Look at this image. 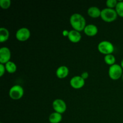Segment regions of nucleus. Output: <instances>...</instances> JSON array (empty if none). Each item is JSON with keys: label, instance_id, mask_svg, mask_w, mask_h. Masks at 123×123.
I'll return each mask as SVG.
<instances>
[{"label": "nucleus", "instance_id": "9b49d317", "mask_svg": "<svg viewBox=\"0 0 123 123\" xmlns=\"http://www.w3.org/2000/svg\"><path fill=\"white\" fill-rule=\"evenodd\" d=\"M68 38L70 42H71L72 43H79L82 39V35L80 34V32L74 30H72L71 31H69Z\"/></svg>", "mask_w": 123, "mask_h": 123}, {"label": "nucleus", "instance_id": "0eeeda50", "mask_svg": "<svg viewBox=\"0 0 123 123\" xmlns=\"http://www.w3.org/2000/svg\"><path fill=\"white\" fill-rule=\"evenodd\" d=\"M52 108L54 111L62 114L67 110V105L64 100L61 98H56L52 102Z\"/></svg>", "mask_w": 123, "mask_h": 123}, {"label": "nucleus", "instance_id": "a211bd4d", "mask_svg": "<svg viewBox=\"0 0 123 123\" xmlns=\"http://www.w3.org/2000/svg\"><path fill=\"white\" fill-rule=\"evenodd\" d=\"M115 10L117 13L118 16L123 18V1H120L118 2Z\"/></svg>", "mask_w": 123, "mask_h": 123}, {"label": "nucleus", "instance_id": "4468645a", "mask_svg": "<svg viewBox=\"0 0 123 123\" xmlns=\"http://www.w3.org/2000/svg\"><path fill=\"white\" fill-rule=\"evenodd\" d=\"M62 120V114L54 112L51 113L49 117V121L50 123H60Z\"/></svg>", "mask_w": 123, "mask_h": 123}, {"label": "nucleus", "instance_id": "7ed1b4c3", "mask_svg": "<svg viewBox=\"0 0 123 123\" xmlns=\"http://www.w3.org/2000/svg\"><path fill=\"white\" fill-rule=\"evenodd\" d=\"M97 49L98 52L105 56L109 54H112L115 50L114 44L108 40H103L100 42L97 46Z\"/></svg>", "mask_w": 123, "mask_h": 123}, {"label": "nucleus", "instance_id": "4be33fe9", "mask_svg": "<svg viewBox=\"0 0 123 123\" xmlns=\"http://www.w3.org/2000/svg\"><path fill=\"white\" fill-rule=\"evenodd\" d=\"M80 76L83 78L84 79H86L88 78L89 77V73L87 72H84L83 73H82V74H80Z\"/></svg>", "mask_w": 123, "mask_h": 123}, {"label": "nucleus", "instance_id": "6ab92c4d", "mask_svg": "<svg viewBox=\"0 0 123 123\" xmlns=\"http://www.w3.org/2000/svg\"><path fill=\"white\" fill-rule=\"evenodd\" d=\"M12 4L10 0H0V7L4 10H7L10 8Z\"/></svg>", "mask_w": 123, "mask_h": 123}, {"label": "nucleus", "instance_id": "39448f33", "mask_svg": "<svg viewBox=\"0 0 123 123\" xmlns=\"http://www.w3.org/2000/svg\"><path fill=\"white\" fill-rule=\"evenodd\" d=\"M24 90L19 85H14L10 88L8 92L9 97L14 100H18L24 96Z\"/></svg>", "mask_w": 123, "mask_h": 123}, {"label": "nucleus", "instance_id": "412c9836", "mask_svg": "<svg viewBox=\"0 0 123 123\" xmlns=\"http://www.w3.org/2000/svg\"><path fill=\"white\" fill-rule=\"evenodd\" d=\"M6 72V67L4 64H0V76L2 77Z\"/></svg>", "mask_w": 123, "mask_h": 123}, {"label": "nucleus", "instance_id": "b1692460", "mask_svg": "<svg viewBox=\"0 0 123 123\" xmlns=\"http://www.w3.org/2000/svg\"><path fill=\"white\" fill-rule=\"evenodd\" d=\"M120 66H121V67H122L123 69V58L122 59V60H121V63H120Z\"/></svg>", "mask_w": 123, "mask_h": 123}, {"label": "nucleus", "instance_id": "f3484780", "mask_svg": "<svg viewBox=\"0 0 123 123\" xmlns=\"http://www.w3.org/2000/svg\"><path fill=\"white\" fill-rule=\"evenodd\" d=\"M104 61L106 64L111 66L112 65L116 64V58L113 54L105 55L104 57Z\"/></svg>", "mask_w": 123, "mask_h": 123}, {"label": "nucleus", "instance_id": "423d86ee", "mask_svg": "<svg viewBox=\"0 0 123 123\" xmlns=\"http://www.w3.org/2000/svg\"><path fill=\"white\" fill-rule=\"evenodd\" d=\"M31 37V31L28 28L22 27L16 32V38L19 42H26Z\"/></svg>", "mask_w": 123, "mask_h": 123}, {"label": "nucleus", "instance_id": "393cba45", "mask_svg": "<svg viewBox=\"0 0 123 123\" xmlns=\"http://www.w3.org/2000/svg\"><path fill=\"white\" fill-rule=\"evenodd\" d=\"M122 80H123V76H122Z\"/></svg>", "mask_w": 123, "mask_h": 123}, {"label": "nucleus", "instance_id": "dca6fc26", "mask_svg": "<svg viewBox=\"0 0 123 123\" xmlns=\"http://www.w3.org/2000/svg\"><path fill=\"white\" fill-rule=\"evenodd\" d=\"M5 65L6 69V72L10 73V74H13L17 70V66L14 62L12 61H10Z\"/></svg>", "mask_w": 123, "mask_h": 123}, {"label": "nucleus", "instance_id": "f03ea898", "mask_svg": "<svg viewBox=\"0 0 123 123\" xmlns=\"http://www.w3.org/2000/svg\"><path fill=\"white\" fill-rule=\"evenodd\" d=\"M117 17L118 14L115 9L106 7L102 10L100 18L105 22H112L117 19Z\"/></svg>", "mask_w": 123, "mask_h": 123}, {"label": "nucleus", "instance_id": "1a4fd4ad", "mask_svg": "<svg viewBox=\"0 0 123 123\" xmlns=\"http://www.w3.org/2000/svg\"><path fill=\"white\" fill-rule=\"evenodd\" d=\"M85 84V80L80 76H74L71 78L70 85L75 90H79L84 87Z\"/></svg>", "mask_w": 123, "mask_h": 123}, {"label": "nucleus", "instance_id": "a878e982", "mask_svg": "<svg viewBox=\"0 0 123 123\" xmlns=\"http://www.w3.org/2000/svg\"></svg>", "mask_w": 123, "mask_h": 123}, {"label": "nucleus", "instance_id": "5701e85b", "mask_svg": "<svg viewBox=\"0 0 123 123\" xmlns=\"http://www.w3.org/2000/svg\"><path fill=\"white\" fill-rule=\"evenodd\" d=\"M62 36H64V37H68V34H69V31H67V30H64L62 31Z\"/></svg>", "mask_w": 123, "mask_h": 123}, {"label": "nucleus", "instance_id": "aec40b11", "mask_svg": "<svg viewBox=\"0 0 123 123\" xmlns=\"http://www.w3.org/2000/svg\"><path fill=\"white\" fill-rule=\"evenodd\" d=\"M118 1L117 0H108L106 2V5L107 8H112V9H115L117 5Z\"/></svg>", "mask_w": 123, "mask_h": 123}, {"label": "nucleus", "instance_id": "f8f14e48", "mask_svg": "<svg viewBox=\"0 0 123 123\" xmlns=\"http://www.w3.org/2000/svg\"><path fill=\"white\" fill-rule=\"evenodd\" d=\"M69 74V69L66 66H61L56 69V76L59 79H65Z\"/></svg>", "mask_w": 123, "mask_h": 123}, {"label": "nucleus", "instance_id": "6e6552de", "mask_svg": "<svg viewBox=\"0 0 123 123\" xmlns=\"http://www.w3.org/2000/svg\"><path fill=\"white\" fill-rule=\"evenodd\" d=\"M12 53L8 48L4 46L0 49V64H6L10 61Z\"/></svg>", "mask_w": 123, "mask_h": 123}, {"label": "nucleus", "instance_id": "20e7f679", "mask_svg": "<svg viewBox=\"0 0 123 123\" xmlns=\"http://www.w3.org/2000/svg\"><path fill=\"white\" fill-rule=\"evenodd\" d=\"M123 69L120 64H115L110 66L108 70V75L112 80H117L122 78Z\"/></svg>", "mask_w": 123, "mask_h": 123}, {"label": "nucleus", "instance_id": "2eb2a0df", "mask_svg": "<svg viewBox=\"0 0 123 123\" xmlns=\"http://www.w3.org/2000/svg\"><path fill=\"white\" fill-rule=\"evenodd\" d=\"M10 37V32L6 28L1 27L0 28V42L4 43L7 42Z\"/></svg>", "mask_w": 123, "mask_h": 123}, {"label": "nucleus", "instance_id": "9d476101", "mask_svg": "<svg viewBox=\"0 0 123 123\" xmlns=\"http://www.w3.org/2000/svg\"><path fill=\"white\" fill-rule=\"evenodd\" d=\"M98 29L94 24H88L86 25L84 30V32L88 37H94L98 33Z\"/></svg>", "mask_w": 123, "mask_h": 123}, {"label": "nucleus", "instance_id": "ddd939ff", "mask_svg": "<svg viewBox=\"0 0 123 123\" xmlns=\"http://www.w3.org/2000/svg\"><path fill=\"white\" fill-rule=\"evenodd\" d=\"M101 12H102V10L96 6L90 7L87 10L88 15L91 18H95V19L100 17Z\"/></svg>", "mask_w": 123, "mask_h": 123}, {"label": "nucleus", "instance_id": "f257e3e1", "mask_svg": "<svg viewBox=\"0 0 123 123\" xmlns=\"http://www.w3.org/2000/svg\"><path fill=\"white\" fill-rule=\"evenodd\" d=\"M70 24L73 30L79 32L84 31L86 25L85 18L80 13H73L70 18Z\"/></svg>", "mask_w": 123, "mask_h": 123}]
</instances>
